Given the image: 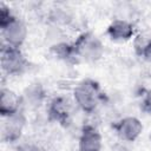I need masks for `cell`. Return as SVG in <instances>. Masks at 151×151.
Segmentation results:
<instances>
[{
    "mask_svg": "<svg viewBox=\"0 0 151 151\" xmlns=\"http://www.w3.org/2000/svg\"><path fill=\"white\" fill-rule=\"evenodd\" d=\"M1 32H2L4 45L17 48H19L22 45L27 35V28L25 24L17 18H13L9 22L2 26Z\"/></svg>",
    "mask_w": 151,
    "mask_h": 151,
    "instance_id": "cell-3",
    "label": "cell"
},
{
    "mask_svg": "<svg viewBox=\"0 0 151 151\" xmlns=\"http://www.w3.org/2000/svg\"><path fill=\"white\" fill-rule=\"evenodd\" d=\"M74 51L86 60H97L103 54V46L96 37L85 34L79 39Z\"/></svg>",
    "mask_w": 151,
    "mask_h": 151,
    "instance_id": "cell-5",
    "label": "cell"
},
{
    "mask_svg": "<svg viewBox=\"0 0 151 151\" xmlns=\"http://www.w3.org/2000/svg\"><path fill=\"white\" fill-rule=\"evenodd\" d=\"M109 34L113 40H126L133 34V28L125 20H116L110 25Z\"/></svg>",
    "mask_w": 151,
    "mask_h": 151,
    "instance_id": "cell-9",
    "label": "cell"
},
{
    "mask_svg": "<svg viewBox=\"0 0 151 151\" xmlns=\"http://www.w3.org/2000/svg\"><path fill=\"white\" fill-rule=\"evenodd\" d=\"M98 86L92 80H84L74 88V99L84 111H93L98 104Z\"/></svg>",
    "mask_w": 151,
    "mask_h": 151,
    "instance_id": "cell-1",
    "label": "cell"
},
{
    "mask_svg": "<svg viewBox=\"0 0 151 151\" xmlns=\"http://www.w3.org/2000/svg\"><path fill=\"white\" fill-rule=\"evenodd\" d=\"M143 55L147 61H151V40L144 46L143 48Z\"/></svg>",
    "mask_w": 151,
    "mask_h": 151,
    "instance_id": "cell-11",
    "label": "cell"
},
{
    "mask_svg": "<svg viewBox=\"0 0 151 151\" xmlns=\"http://www.w3.org/2000/svg\"><path fill=\"white\" fill-rule=\"evenodd\" d=\"M17 151H38V149L34 147V146H32V145H22Z\"/></svg>",
    "mask_w": 151,
    "mask_h": 151,
    "instance_id": "cell-12",
    "label": "cell"
},
{
    "mask_svg": "<svg viewBox=\"0 0 151 151\" xmlns=\"http://www.w3.org/2000/svg\"><path fill=\"white\" fill-rule=\"evenodd\" d=\"M2 124H1V138L5 142H14L17 140L22 132L24 125H25V118L21 114V112L2 117Z\"/></svg>",
    "mask_w": 151,
    "mask_h": 151,
    "instance_id": "cell-4",
    "label": "cell"
},
{
    "mask_svg": "<svg viewBox=\"0 0 151 151\" xmlns=\"http://www.w3.org/2000/svg\"><path fill=\"white\" fill-rule=\"evenodd\" d=\"M80 151H100L101 150V136L94 127H85L80 140H79Z\"/></svg>",
    "mask_w": 151,
    "mask_h": 151,
    "instance_id": "cell-8",
    "label": "cell"
},
{
    "mask_svg": "<svg viewBox=\"0 0 151 151\" xmlns=\"http://www.w3.org/2000/svg\"><path fill=\"white\" fill-rule=\"evenodd\" d=\"M70 112V105L67 103V100L60 98V99H55L52 103V107H51V113L52 116L55 117V119L60 120L63 118H65Z\"/></svg>",
    "mask_w": 151,
    "mask_h": 151,
    "instance_id": "cell-10",
    "label": "cell"
},
{
    "mask_svg": "<svg viewBox=\"0 0 151 151\" xmlns=\"http://www.w3.org/2000/svg\"><path fill=\"white\" fill-rule=\"evenodd\" d=\"M143 130L142 123L134 117H126L120 120L117 126L118 134L122 139L126 142H133L138 138Z\"/></svg>",
    "mask_w": 151,
    "mask_h": 151,
    "instance_id": "cell-6",
    "label": "cell"
},
{
    "mask_svg": "<svg viewBox=\"0 0 151 151\" xmlns=\"http://www.w3.org/2000/svg\"><path fill=\"white\" fill-rule=\"evenodd\" d=\"M20 98L13 91L8 88H1L0 91V113L2 117H7L19 112Z\"/></svg>",
    "mask_w": 151,
    "mask_h": 151,
    "instance_id": "cell-7",
    "label": "cell"
},
{
    "mask_svg": "<svg viewBox=\"0 0 151 151\" xmlns=\"http://www.w3.org/2000/svg\"><path fill=\"white\" fill-rule=\"evenodd\" d=\"M1 65L7 74H20L25 71L27 61L19 48L2 45L1 47Z\"/></svg>",
    "mask_w": 151,
    "mask_h": 151,
    "instance_id": "cell-2",
    "label": "cell"
}]
</instances>
